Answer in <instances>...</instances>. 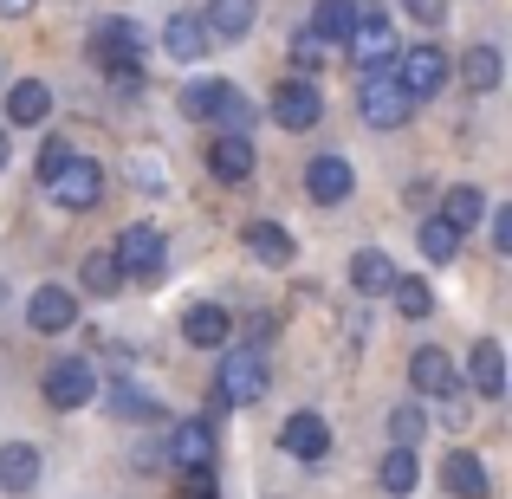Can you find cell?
<instances>
[{"label":"cell","mask_w":512,"mask_h":499,"mask_svg":"<svg viewBox=\"0 0 512 499\" xmlns=\"http://www.w3.org/2000/svg\"><path fill=\"white\" fill-rule=\"evenodd\" d=\"M175 104H182V117H201V124H214V130L253 137V98L234 91L227 78H188V85L175 91Z\"/></svg>","instance_id":"cell-1"},{"label":"cell","mask_w":512,"mask_h":499,"mask_svg":"<svg viewBox=\"0 0 512 499\" xmlns=\"http://www.w3.org/2000/svg\"><path fill=\"white\" fill-rule=\"evenodd\" d=\"M409 111H415V104H409V91L396 85V72H389V65L357 78V117L370 130H402V124H409Z\"/></svg>","instance_id":"cell-2"},{"label":"cell","mask_w":512,"mask_h":499,"mask_svg":"<svg viewBox=\"0 0 512 499\" xmlns=\"http://www.w3.org/2000/svg\"><path fill=\"white\" fill-rule=\"evenodd\" d=\"M396 85L409 91V104H422V98H441L448 91V78H454V59L441 46H409V52H396Z\"/></svg>","instance_id":"cell-3"},{"label":"cell","mask_w":512,"mask_h":499,"mask_svg":"<svg viewBox=\"0 0 512 499\" xmlns=\"http://www.w3.org/2000/svg\"><path fill=\"white\" fill-rule=\"evenodd\" d=\"M266 383H273V370H266L260 350H227L221 370H214V396H221L227 409H247V402H260Z\"/></svg>","instance_id":"cell-4"},{"label":"cell","mask_w":512,"mask_h":499,"mask_svg":"<svg viewBox=\"0 0 512 499\" xmlns=\"http://www.w3.org/2000/svg\"><path fill=\"white\" fill-rule=\"evenodd\" d=\"M39 188H46L52 208H65V214H91V208L104 201V169L91 163V156H72V163L52 175V182H39Z\"/></svg>","instance_id":"cell-5"},{"label":"cell","mask_w":512,"mask_h":499,"mask_svg":"<svg viewBox=\"0 0 512 499\" xmlns=\"http://www.w3.org/2000/svg\"><path fill=\"white\" fill-rule=\"evenodd\" d=\"M91 59H98L104 72H130V65H143V26L130 20V13L98 20V26H91Z\"/></svg>","instance_id":"cell-6"},{"label":"cell","mask_w":512,"mask_h":499,"mask_svg":"<svg viewBox=\"0 0 512 499\" xmlns=\"http://www.w3.org/2000/svg\"><path fill=\"white\" fill-rule=\"evenodd\" d=\"M117 266H124V279H156L163 273V260H169V240H163V227L156 221H130L124 234H117Z\"/></svg>","instance_id":"cell-7"},{"label":"cell","mask_w":512,"mask_h":499,"mask_svg":"<svg viewBox=\"0 0 512 499\" xmlns=\"http://www.w3.org/2000/svg\"><path fill=\"white\" fill-rule=\"evenodd\" d=\"M350 65H357V72H383V65H396V26H389V13H370L363 7V20L350 26Z\"/></svg>","instance_id":"cell-8"},{"label":"cell","mask_w":512,"mask_h":499,"mask_svg":"<svg viewBox=\"0 0 512 499\" xmlns=\"http://www.w3.org/2000/svg\"><path fill=\"white\" fill-rule=\"evenodd\" d=\"M39 396H46V409H85L91 396H98V370H91L85 357H65V363H52L46 376H39Z\"/></svg>","instance_id":"cell-9"},{"label":"cell","mask_w":512,"mask_h":499,"mask_svg":"<svg viewBox=\"0 0 512 499\" xmlns=\"http://www.w3.org/2000/svg\"><path fill=\"white\" fill-rule=\"evenodd\" d=\"M409 389H415V396H428V402H448V396H461V370H454L448 350L422 344L409 357Z\"/></svg>","instance_id":"cell-10"},{"label":"cell","mask_w":512,"mask_h":499,"mask_svg":"<svg viewBox=\"0 0 512 499\" xmlns=\"http://www.w3.org/2000/svg\"><path fill=\"white\" fill-rule=\"evenodd\" d=\"M163 461L175 467V474H201V467L214 461V422H208V415H188V422H175Z\"/></svg>","instance_id":"cell-11"},{"label":"cell","mask_w":512,"mask_h":499,"mask_svg":"<svg viewBox=\"0 0 512 499\" xmlns=\"http://www.w3.org/2000/svg\"><path fill=\"white\" fill-rule=\"evenodd\" d=\"M273 117H279V130H312L318 117H325V91H318L312 78H286V85L273 91Z\"/></svg>","instance_id":"cell-12"},{"label":"cell","mask_w":512,"mask_h":499,"mask_svg":"<svg viewBox=\"0 0 512 499\" xmlns=\"http://www.w3.org/2000/svg\"><path fill=\"white\" fill-rule=\"evenodd\" d=\"M279 448H286L292 461H325V454H331V422H325L318 409L286 415V428H279Z\"/></svg>","instance_id":"cell-13"},{"label":"cell","mask_w":512,"mask_h":499,"mask_svg":"<svg viewBox=\"0 0 512 499\" xmlns=\"http://www.w3.org/2000/svg\"><path fill=\"white\" fill-rule=\"evenodd\" d=\"M208 169H214V182H227V188L253 182V169H260V156H253V137H234V130H221V137L208 143Z\"/></svg>","instance_id":"cell-14"},{"label":"cell","mask_w":512,"mask_h":499,"mask_svg":"<svg viewBox=\"0 0 512 499\" xmlns=\"http://www.w3.org/2000/svg\"><path fill=\"white\" fill-rule=\"evenodd\" d=\"M26 325H33L39 337H59V331H72L78 325V299L65 286H39L33 299H26Z\"/></svg>","instance_id":"cell-15"},{"label":"cell","mask_w":512,"mask_h":499,"mask_svg":"<svg viewBox=\"0 0 512 499\" xmlns=\"http://www.w3.org/2000/svg\"><path fill=\"white\" fill-rule=\"evenodd\" d=\"M208 39H221V46H240V39L260 26V0H208Z\"/></svg>","instance_id":"cell-16"},{"label":"cell","mask_w":512,"mask_h":499,"mask_svg":"<svg viewBox=\"0 0 512 499\" xmlns=\"http://www.w3.org/2000/svg\"><path fill=\"white\" fill-rule=\"evenodd\" d=\"M163 52L175 65H201L214 52V39H208V26H201V13H175V20L163 26Z\"/></svg>","instance_id":"cell-17"},{"label":"cell","mask_w":512,"mask_h":499,"mask_svg":"<svg viewBox=\"0 0 512 499\" xmlns=\"http://www.w3.org/2000/svg\"><path fill=\"white\" fill-rule=\"evenodd\" d=\"M396 260H389L383 247H363L350 253V286H357V299H389V286H396Z\"/></svg>","instance_id":"cell-18"},{"label":"cell","mask_w":512,"mask_h":499,"mask_svg":"<svg viewBox=\"0 0 512 499\" xmlns=\"http://www.w3.org/2000/svg\"><path fill=\"white\" fill-rule=\"evenodd\" d=\"M182 337L195 350H221L227 337H234V318H227V305L201 299V305H188V312H182Z\"/></svg>","instance_id":"cell-19"},{"label":"cell","mask_w":512,"mask_h":499,"mask_svg":"<svg viewBox=\"0 0 512 499\" xmlns=\"http://www.w3.org/2000/svg\"><path fill=\"white\" fill-rule=\"evenodd\" d=\"M467 376H474V389L487 402L506 396V350H500V337H480V344L467 350Z\"/></svg>","instance_id":"cell-20"},{"label":"cell","mask_w":512,"mask_h":499,"mask_svg":"<svg viewBox=\"0 0 512 499\" xmlns=\"http://www.w3.org/2000/svg\"><path fill=\"white\" fill-rule=\"evenodd\" d=\"M350 188H357V175H350L344 156H318V163L305 169V195H312V201H325V208H338Z\"/></svg>","instance_id":"cell-21"},{"label":"cell","mask_w":512,"mask_h":499,"mask_svg":"<svg viewBox=\"0 0 512 499\" xmlns=\"http://www.w3.org/2000/svg\"><path fill=\"white\" fill-rule=\"evenodd\" d=\"M441 487H448L454 499H487V467H480V454H467V448H454L448 461H441Z\"/></svg>","instance_id":"cell-22"},{"label":"cell","mask_w":512,"mask_h":499,"mask_svg":"<svg viewBox=\"0 0 512 499\" xmlns=\"http://www.w3.org/2000/svg\"><path fill=\"white\" fill-rule=\"evenodd\" d=\"M39 487V448L33 441H7L0 448V493H33Z\"/></svg>","instance_id":"cell-23"},{"label":"cell","mask_w":512,"mask_h":499,"mask_svg":"<svg viewBox=\"0 0 512 499\" xmlns=\"http://www.w3.org/2000/svg\"><path fill=\"white\" fill-rule=\"evenodd\" d=\"M46 111H52V91H46V78H20V85L7 91V124H46Z\"/></svg>","instance_id":"cell-24"},{"label":"cell","mask_w":512,"mask_h":499,"mask_svg":"<svg viewBox=\"0 0 512 499\" xmlns=\"http://www.w3.org/2000/svg\"><path fill=\"white\" fill-rule=\"evenodd\" d=\"M247 253L260 266H292V253H299V247H292V234L279 221H253L247 227Z\"/></svg>","instance_id":"cell-25"},{"label":"cell","mask_w":512,"mask_h":499,"mask_svg":"<svg viewBox=\"0 0 512 499\" xmlns=\"http://www.w3.org/2000/svg\"><path fill=\"white\" fill-rule=\"evenodd\" d=\"M357 20H363L357 0H318V7H312V26H305V33L331 46V39H350V26H357Z\"/></svg>","instance_id":"cell-26"},{"label":"cell","mask_w":512,"mask_h":499,"mask_svg":"<svg viewBox=\"0 0 512 499\" xmlns=\"http://www.w3.org/2000/svg\"><path fill=\"white\" fill-rule=\"evenodd\" d=\"M78 286L98 292V299L124 292V266H117V253H111V247H91V253H85V266H78Z\"/></svg>","instance_id":"cell-27"},{"label":"cell","mask_w":512,"mask_h":499,"mask_svg":"<svg viewBox=\"0 0 512 499\" xmlns=\"http://www.w3.org/2000/svg\"><path fill=\"white\" fill-rule=\"evenodd\" d=\"M500 72H506L500 46H467L461 52V85L467 91H493V85H500Z\"/></svg>","instance_id":"cell-28"},{"label":"cell","mask_w":512,"mask_h":499,"mask_svg":"<svg viewBox=\"0 0 512 499\" xmlns=\"http://www.w3.org/2000/svg\"><path fill=\"white\" fill-rule=\"evenodd\" d=\"M376 480H383V493L409 499V493H415V480H422V461H415V448H389V454H383V467H376Z\"/></svg>","instance_id":"cell-29"},{"label":"cell","mask_w":512,"mask_h":499,"mask_svg":"<svg viewBox=\"0 0 512 499\" xmlns=\"http://www.w3.org/2000/svg\"><path fill=\"white\" fill-rule=\"evenodd\" d=\"M104 402H111V415H124V422H156V415H163V402H156L150 389H137V383H111Z\"/></svg>","instance_id":"cell-30"},{"label":"cell","mask_w":512,"mask_h":499,"mask_svg":"<svg viewBox=\"0 0 512 499\" xmlns=\"http://www.w3.org/2000/svg\"><path fill=\"white\" fill-rule=\"evenodd\" d=\"M480 214H487V195H480V188H448V195H441V221L454 227V234H467V227L480 221Z\"/></svg>","instance_id":"cell-31"},{"label":"cell","mask_w":512,"mask_h":499,"mask_svg":"<svg viewBox=\"0 0 512 499\" xmlns=\"http://www.w3.org/2000/svg\"><path fill=\"white\" fill-rule=\"evenodd\" d=\"M415 240H422V253H428L435 266H448L454 253H461V234H454V227L441 221V214H428V221H422V234H415Z\"/></svg>","instance_id":"cell-32"},{"label":"cell","mask_w":512,"mask_h":499,"mask_svg":"<svg viewBox=\"0 0 512 499\" xmlns=\"http://www.w3.org/2000/svg\"><path fill=\"white\" fill-rule=\"evenodd\" d=\"M422 435H428L422 402H396V409H389V441H396V448H415Z\"/></svg>","instance_id":"cell-33"},{"label":"cell","mask_w":512,"mask_h":499,"mask_svg":"<svg viewBox=\"0 0 512 499\" xmlns=\"http://www.w3.org/2000/svg\"><path fill=\"white\" fill-rule=\"evenodd\" d=\"M389 299H396L402 318H428V312H435V292H428V279H396V286H389Z\"/></svg>","instance_id":"cell-34"},{"label":"cell","mask_w":512,"mask_h":499,"mask_svg":"<svg viewBox=\"0 0 512 499\" xmlns=\"http://www.w3.org/2000/svg\"><path fill=\"white\" fill-rule=\"evenodd\" d=\"M292 59H299V65H305V78H312L318 65L331 59V46H325V39H312V33H292Z\"/></svg>","instance_id":"cell-35"},{"label":"cell","mask_w":512,"mask_h":499,"mask_svg":"<svg viewBox=\"0 0 512 499\" xmlns=\"http://www.w3.org/2000/svg\"><path fill=\"white\" fill-rule=\"evenodd\" d=\"M130 175H137L143 195H163V188H169V182H163V163H156V156H143V150L130 156Z\"/></svg>","instance_id":"cell-36"},{"label":"cell","mask_w":512,"mask_h":499,"mask_svg":"<svg viewBox=\"0 0 512 499\" xmlns=\"http://www.w3.org/2000/svg\"><path fill=\"white\" fill-rule=\"evenodd\" d=\"M65 163H72V150H65V137H46L39 143V182H52Z\"/></svg>","instance_id":"cell-37"},{"label":"cell","mask_w":512,"mask_h":499,"mask_svg":"<svg viewBox=\"0 0 512 499\" xmlns=\"http://www.w3.org/2000/svg\"><path fill=\"white\" fill-rule=\"evenodd\" d=\"M396 7L409 13L415 26H441V20H448V0H396Z\"/></svg>","instance_id":"cell-38"},{"label":"cell","mask_w":512,"mask_h":499,"mask_svg":"<svg viewBox=\"0 0 512 499\" xmlns=\"http://www.w3.org/2000/svg\"><path fill=\"white\" fill-rule=\"evenodd\" d=\"M493 253H512V208H493Z\"/></svg>","instance_id":"cell-39"},{"label":"cell","mask_w":512,"mask_h":499,"mask_svg":"<svg viewBox=\"0 0 512 499\" xmlns=\"http://www.w3.org/2000/svg\"><path fill=\"white\" fill-rule=\"evenodd\" d=\"M182 499H214V474L201 467V474H182Z\"/></svg>","instance_id":"cell-40"},{"label":"cell","mask_w":512,"mask_h":499,"mask_svg":"<svg viewBox=\"0 0 512 499\" xmlns=\"http://www.w3.org/2000/svg\"><path fill=\"white\" fill-rule=\"evenodd\" d=\"M33 7H39V0H0V13H7V20H26Z\"/></svg>","instance_id":"cell-41"},{"label":"cell","mask_w":512,"mask_h":499,"mask_svg":"<svg viewBox=\"0 0 512 499\" xmlns=\"http://www.w3.org/2000/svg\"><path fill=\"white\" fill-rule=\"evenodd\" d=\"M13 163V137H7V130H0V169H7Z\"/></svg>","instance_id":"cell-42"}]
</instances>
